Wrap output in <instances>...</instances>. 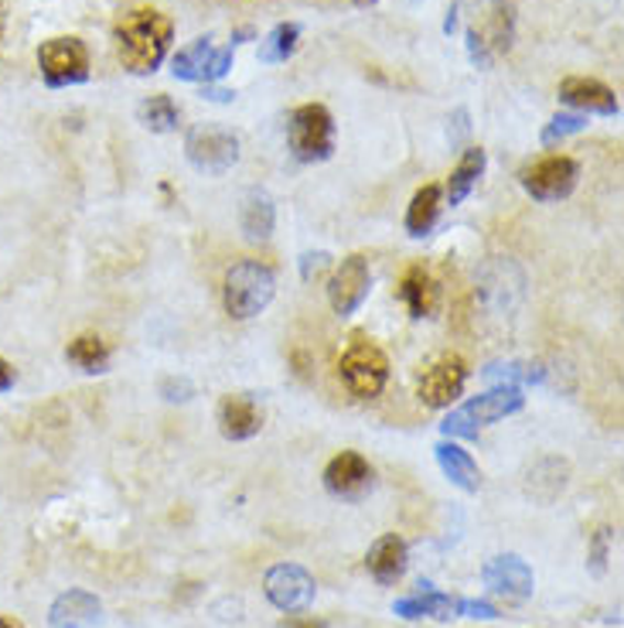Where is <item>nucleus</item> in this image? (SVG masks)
Masks as SVG:
<instances>
[{
  "mask_svg": "<svg viewBox=\"0 0 624 628\" xmlns=\"http://www.w3.org/2000/svg\"><path fill=\"white\" fill-rule=\"evenodd\" d=\"M440 208H444L440 185H424L420 192H416L413 202H409V208H406V229H409V236H427L437 226Z\"/></svg>",
  "mask_w": 624,
  "mask_h": 628,
  "instance_id": "obj_25",
  "label": "nucleus"
},
{
  "mask_svg": "<svg viewBox=\"0 0 624 628\" xmlns=\"http://www.w3.org/2000/svg\"><path fill=\"white\" fill-rule=\"evenodd\" d=\"M99 621H102V605L92 591H83V587L65 591L48 608L52 628H96Z\"/></svg>",
  "mask_w": 624,
  "mask_h": 628,
  "instance_id": "obj_17",
  "label": "nucleus"
},
{
  "mask_svg": "<svg viewBox=\"0 0 624 628\" xmlns=\"http://www.w3.org/2000/svg\"><path fill=\"white\" fill-rule=\"evenodd\" d=\"M161 393H164V400H171V403H185V400H191L195 390H191L188 379H164Z\"/></svg>",
  "mask_w": 624,
  "mask_h": 628,
  "instance_id": "obj_32",
  "label": "nucleus"
},
{
  "mask_svg": "<svg viewBox=\"0 0 624 628\" xmlns=\"http://www.w3.org/2000/svg\"><path fill=\"white\" fill-rule=\"evenodd\" d=\"M39 68H42V79L52 89L79 86L89 79V48L76 39V34H58V39L42 42Z\"/></svg>",
  "mask_w": 624,
  "mask_h": 628,
  "instance_id": "obj_7",
  "label": "nucleus"
},
{
  "mask_svg": "<svg viewBox=\"0 0 624 628\" xmlns=\"http://www.w3.org/2000/svg\"><path fill=\"white\" fill-rule=\"evenodd\" d=\"M276 294V273L263 260H239L229 267L226 284H222V304L229 311V318L250 322Z\"/></svg>",
  "mask_w": 624,
  "mask_h": 628,
  "instance_id": "obj_2",
  "label": "nucleus"
},
{
  "mask_svg": "<svg viewBox=\"0 0 624 628\" xmlns=\"http://www.w3.org/2000/svg\"><path fill=\"white\" fill-rule=\"evenodd\" d=\"M263 595L273 608L281 611H304L315 605L318 584L300 564H276L263 577Z\"/></svg>",
  "mask_w": 624,
  "mask_h": 628,
  "instance_id": "obj_11",
  "label": "nucleus"
},
{
  "mask_svg": "<svg viewBox=\"0 0 624 628\" xmlns=\"http://www.w3.org/2000/svg\"><path fill=\"white\" fill-rule=\"evenodd\" d=\"M276 628H328L321 618H287V621H281Z\"/></svg>",
  "mask_w": 624,
  "mask_h": 628,
  "instance_id": "obj_35",
  "label": "nucleus"
},
{
  "mask_svg": "<svg viewBox=\"0 0 624 628\" xmlns=\"http://www.w3.org/2000/svg\"><path fill=\"white\" fill-rule=\"evenodd\" d=\"M239 226L247 232V239L253 242H263L273 236V226H276V208L270 202L266 192H250L242 198V208H239Z\"/></svg>",
  "mask_w": 624,
  "mask_h": 628,
  "instance_id": "obj_23",
  "label": "nucleus"
},
{
  "mask_svg": "<svg viewBox=\"0 0 624 628\" xmlns=\"http://www.w3.org/2000/svg\"><path fill=\"white\" fill-rule=\"evenodd\" d=\"M372 288V273H369V260L362 253H352L338 263V270L328 281V304L335 307V314H355L362 307V301L369 297Z\"/></svg>",
  "mask_w": 624,
  "mask_h": 628,
  "instance_id": "obj_12",
  "label": "nucleus"
},
{
  "mask_svg": "<svg viewBox=\"0 0 624 628\" xmlns=\"http://www.w3.org/2000/svg\"><path fill=\"white\" fill-rule=\"evenodd\" d=\"M11 387H14V369L4 359H0V393H8Z\"/></svg>",
  "mask_w": 624,
  "mask_h": 628,
  "instance_id": "obj_37",
  "label": "nucleus"
},
{
  "mask_svg": "<svg viewBox=\"0 0 624 628\" xmlns=\"http://www.w3.org/2000/svg\"><path fill=\"white\" fill-rule=\"evenodd\" d=\"M587 127V117L583 113H557L546 127H543V144H557L570 133H580Z\"/></svg>",
  "mask_w": 624,
  "mask_h": 628,
  "instance_id": "obj_30",
  "label": "nucleus"
},
{
  "mask_svg": "<svg viewBox=\"0 0 624 628\" xmlns=\"http://www.w3.org/2000/svg\"><path fill=\"white\" fill-rule=\"evenodd\" d=\"M484 164H489V158H484L481 148H468L461 154V161L455 164V171H450V178H447V202L450 205H461L474 192L478 178L484 174Z\"/></svg>",
  "mask_w": 624,
  "mask_h": 628,
  "instance_id": "obj_24",
  "label": "nucleus"
},
{
  "mask_svg": "<svg viewBox=\"0 0 624 628\" xmlns=\"http://www.w3.org/2000/svg\"><path fill=\"white\" fill-rule=\"evenodd\" d=\"M188 161L205 174H222L239 161V137L219 123H198L185 137Z\"/></svg>",
  "mask_w": 624,
  "mask_h": 628,
  "instance_id": "obj_8",
  "label": "nucleus"
},
{
  "mask_svg": "<svg viewBox=\"0 0 624 628\" xmlns=\"http://www.w3.org/2000/svg\"><path fill=\"white\" fill-rule=\"evenodd\" d=\"M481 581H484V587L492 591V595H502L505 602H526V598H533V591H536L533 567L515 553L492 556V561L481 567Z\"/></svg>",
  "mask_w": 624,
  "mask_h": 628,
  "instance_id": "obj_13",
  "label": "nucleus"
},
{
  "mask_svg": "<svg viewBox=\"0 0 624 628\" xmlns=\"http://www.w3.org/2000/svg\"><path fill=\"white\" fill-rule=\"evenodd\" d=\"M338 376L344 382V390L359 400H372L386 390L390 382V359L386 353L369 338H355L338 362Z\"/></svg>",
  "mask_w": 624,
  "mask_h": 628,
  "instance_id": "obj_5",
  "label": "nucleus"
},
{
  "mask_svg": "<svg viewBox=\"0 0 624 628\" xmlns=\"http://www.w3.org/2000/svg\"><path fill=\"white\" fill-rule=\"evenodd\" d=\"M523 407H526V397H523V390H518V387H495L489 393L468 400L464 407L450 410L444 416L440 431L447 437H478L481 427L499 424V421H505V416L518 413Z\"/></svg>",
  "mask_w": 624,
  "mask_h": 628,
  "instance_id": "obj_4",
  "label": "nucleus"
},
{
  "mask_svg": "<svg viewBox=\"0 0 624 628\" xmlns=\"http://www.w3.org/2000/svg\"><path fill=\"white\" fill-rule=\"evenodd\" d=\"M464 382H468V362L461 356H444L420 376V382H416V397H420L424 407L440 410L461 397Z\"/></svg>",
  "mask_w": 624,
  "mask_h": 628,
  "instance_id": "obj_14",
  "label": "nucleus"
},
{
  "mask_svg": "<svg viewBox=\"0 0 624 628\" xmlns=\"http://www.w3.org/2000/svg\"><path fill=\"white\" fill-rule=\"evenodd\" d=\"M369 485H372V468L359 451H341L325 468V488L338 499H359L362 492H369Z\"/></svg>",
  "mask_w": 624,
  "mask_h": 628,
  "instance_id": "obj_15",
  "label": "nucleus"
},
{
  "mask_svg": "<svg viewBox=\"0 0 624 628\" xmlns=\"http://www.w3.org/2000/svg\"><path fill=\"white\" fill-rule=\"evenodd\" d=\"M607 540H611V530H598L594 533V574H604V561H607Z\"/></svg>",
  "mask_w": 624,
  "mask_h": 628,
  "instance_id": "obj_34",
  "label": "nucleus"
},
{
  "mask_svg": "<svg viewBox=\"0 0 624 628\" xmlns=\"http://www.w3.org/2000/svg\"><path fill=\"white\" fill-rule=\"evenodd\" d=\"M232 45H212V39H198L191 42L188 48H182L175 55V62H171V73H175V79H185V83H205L212 86L219 83L229 68H232Z\"/></svg>",
  "mask_w": 624,
  "mask_h": 628,
  "instance_id": "obj_10",
  "label": "nucleus"
},
{
  "mask_svg": "<svg viewBox=\"0 0 624 628\" xmlns=\"http://www.w3.org/2000/svg\"><path fill=\"white\" fill-rule=\"evenodd\" d=\"M461 615H468V618H481V621H495V618H499V608L489 605V602L461 598Z\"/></svg>",
  "mask_w": 624,
  "mask_h": 628,
  "instance_id": "obj_33",
  "label": "nucleus"
},
{
  "mask_svg": "<svg viewBox=\"0 0 624 628\" xmlns=\"http://www.w3.org/2000/svg\"><path fill=\"white\" fill-rule=\"evenodd\" d=\"M437 465L440 472L450 478V485H458L461 492H478L481 485V472H478V462L468 455V451L455 441H440L437 447Z\"/></svg>",
  "mask_w": 624,
  "mask_h": 628,
  "instance_id": "obj_22",
  "label": "nucleus"
},
{
  "mask_svg": "<svg viewBox=\"0 0 624 628\" xmlns=\"http://www.w3.org/2000/svg\"><path fill=\"white\" fill-rule=\"evenodd\" d=\"M300 45V24L294 21H284V24H276L266 39L260 42V62L263 65H276V62H287Z\"/></svg>",
  "mask_w": 624,
  "mask_h": 628,
  "instance_id": "obj_27",
  "label": "nucleus"
},
{
  "mask_svg": "<svg viewBox=\"0 0 624 628\" xmlns=\"http://www.w3.org/2000/svg\"><path fill=\"white\" fill-rule=\"evenodd\" d=\"M406 564H409V550L396 533L379 537L365 553V567H369L372 581H379V584H396L406 574Z\"/></svg>",
  "mask_w": 624,
  "mask_h": 628,
  "instance_id": "obj_19",
  "label": "nucleus"
},
{
  "mask_svg": "<svg viewBox=\"0 0 624 628\" xmlns=\"http://www.w3.org/2000/svg\"><path fill=\"white\" fill-rule=\"evenodd\" d=\"M560 99L567 107L580 110V113H601V117H617L621 102L614 96V89H607L601 79H587V76H570L560 83Z\"/></svg>",
  "mask_w": 624,
  "mask_h": 628,
  "instance_id": "obj_16",
  "label": "nucleus"
},
{
  "mask_svg": "<svg viewBox=\"0 0 624 628\" xmlns=\"http://www.w3.org/2000/svg\"><path fill=\"white\" fill-rule=\"evenodd\" d=\"M577 161L567 154H546L518 171V182L536 202H560L577 188Z\"/></svg>",
  "mask_w": 624,
  "mask_h": 628,
  "instance_id": "obj_9",
  "label": "nucleus"
},
{
  "mask_svg": "<svg viewBox=\"0 0 624 628\" xmlns=\"http://www.w3.org/2000/svg\"><path fill=\"white\" fill-rule=\"evenodd\" d=\"M171 39H175V21L157 8H133L113 24L117 58L133 76L157 73L167 58Z\"/></svg>",
  "mask_w": 624,
  "mask_h": 628,
  "instance_id": "obj_1",
  "label": "nucleus"
},
{
  "mask_svg": "<svg viewBox=\"0 0 624 628\" xmlns=\"http://www.w3.org/2000/svg\"><path fill=\"white\" fill-rule=\"evenodd\" d=\"M0 628H24V625L14 621V618H4V615H0Z\"/></svg>",
  "mask_w": 624,
  "mask_h": 628,
  "instance_id": "obj_38",
  "label": "nucleus"
},
{
  "mask_svg": "<svg viewBox=\"0 0 624 628\" xmlns=\"http://www.w3.org/2000/svg\"><path fill=\"white\" fill-rule=\"evenodd\" d=\"M359 8H369V4H375V0H355Z\"/></svg>",
  "mask_w": 624,
  "mask_h": 628,
  "instance_id": "obj_40",
  "label": "nucleus"
},
{
  "mask_svg": "<svg viewBox=\"0 0 624 628\" xmlns=\"http://www.w3.org/2000/svg\"><path fill=\"white\" fill-rule=\"evenodd\" d=\"M65 359L73 362L79 372H89V376L107 372V366H110V345L102 342L99 335H79V338L68 342Z\"/></svg>",
  "mask_w": 624,
  "mask_h": 628,
  "instance_id": "obj_26",
  "label": "nucleus"
},
{
  "mask_svg": "<svg viewBox=\"0 0 624 628\" xmlns=\"http://www.w3.org/2000/svg\"><path fill=\"white\" fill-rule=\"evenodd\" d=\"M201 96H205V99H212V102H229V99H236L232 89H216V86H205Z\"/></svg>",
  "mask_w": 624,
  "mask_h": 628,
  "instance_id": "obj_36",
  "label": "nucleus"
},
{
  "mask_svg": "<svg viewBox=\"0 0 624 628\" xmlns=\"http://www.w3.org/2000/svg\"><path fill=\"white\" fill-rule=\"evenodd\" d=\"M136 117H141V123L154 133H167V130H175L178 120H182V110H178V102L171 99V96H151L141 102V110H136Z\"/></svg>",
  "mask_w": 624,
  "mask_h": 628,
  "instance_id": "obj_28",
  "label": "nucleus"
},
{
  "mask_svg": "<svg viewBox=\"0 0 624 628\" xmlns=\"http://www.w3.org/2000/svg\"><path fill=\"white\" fill-rule=\"evenodd\" d=\"M287 141L297 161H328L335 151V120L321 102H304L287 120Z\"/></svg>",
  "mask_w": 624,
  "mask_h": 628,
  "instance_id": "obj_6",
  "label": "nucleus"
},
{
  "mask_svg": "<svg viewBox=\"0 0 624 628\" xmlns=\"http://www.w3.org/2000/svg\"><path fill=\"white\" fill-rule=\"evenodd\" d=\"M484 376L502 379L499 387H518V382H543L546 379L543 366H533V362H505V366L495 362V366L484 369Z\"/></svg>",
  "mask_w": 624,
  "mask_h": 628,
  "instance_id": "obj_29",
  "label": "nucleus"
},
{
  "mask_svg": "<svg viewBox=\"0 0 624 628\" xmlns=\"http://www.w3.org/2000/svg\"><path fill=\"white\" fill-rule=\"evenodd\" d=\"M515 8L508 0H481L468 21V55L478 68H489L512 48Z\"/></svg>",
  "mask_w": 624,
  "mask_h": 628,
  "instance_id": "obj_3",
  "label": "nucleus"
},
{
  "mask_svg": "<svg viewBox=\"0 0 624 628\" xmlns=\"http://www.w3.org/2000/svg\"><path fill=\"white\" fill-rule=\"evenodd\" d=\"M263 427V410L253 397H226L219 403V431L226 441H250Z\"/></svg>",
  "mask_w": 624,
  "mask_h": 628,
  "instance_id": "obj_18",
  "label": "nucleus"
},
{
  "mask_svg": "<svg viewBox=\"0 0 624 628\" xmlns=\"http://www.w3.org/2000/svg\"><path fill=\"white\" fill-rule=\"evenodd\" d=\"M399 297L409 307L413 318H427V314H434V307H437V284H434L430 270L420 267V263L406 267V273L399 277Z\"/></svg>",
  "mask_w": 624,
  "mask_h": 628,
  "instance_id": "obj_21",
  "label": "nucleus"
},
{
  "mask_svg": "<svg viewBox=\"0 0 624 628\" xmlns=\"http://www.w3.org/2000/svg\"><path fill=\"white\" fill-rule=\"evenodd\" d=\"M424 591H416L409 598H399L393 605V611L399 618H437V621H450V618H461V598H450V595H440L430 584H420Z\"/></svg>",
  "mask_w": 624,
  "mask_h": 628,
  "instance_id": "obj_20",
  "label": "nucleus"
},
{
  "mask_svg": "<svg viewBox=\"0 0 624 628\" xmlns=\"http://www.w3.org/2000/svg\"><path fill=\"white\" fill-rule=\"evenodd\" d=\"M331 267V257L328 253H304L300 260V273H304V281H318V277Z\"/></svg>",
  "mask_w": 624,
  "mask_h": 628,
  "instance_id": "obj_31",
  "label": "nucleus"
},
{
  "mask_svg": "<svg viewBox=\"0 0 624 628\" xmlns=\"http://www.w3.org/2000/svg\"><path fill=\"white\" fill-rule=\"evenodd\" d=\"M0 34H4V0H0Z\"/></svg>",
  "mask_w": 624,
  "mask_h": 628,
  "instance_id": "obj_39",
  "label": "nucleus"
}]
</instances>
